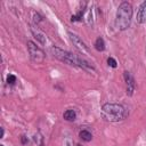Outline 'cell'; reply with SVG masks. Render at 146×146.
I'll list each match as a JSON object with an SVG mask.
<instances>
[{"label": "cell", "mask_w": 146, "mask_h": 146, "mask_svg": "<svg viewBox=\"0 0 146 146\" xmlns=\"http://www.w3.org/2000/svg\"><path fill=\"white\" fill-rule=\"evenodd\" d=\"M50 52L52 54V56L55 58H57L58 60H60L67 65L78 66L86 71H95V67L89 62H87L83 57H80L71 51H67V50L60 49L56 46H52V47H50Z\"/></svg>", "instance_id": "1"}, {"label": "cell", "mask_w": 146, "mask_h": 146, "mask_svg": "<svg viewBox=\"0 0 146 146\" xmlns=\"http://www.w3.org/2000/svg\"><path fill=\"white\" fill-rule=\"evenodd\" d=\"M100 115L107 122H120L129 115V111L122 104L105 103L102 106Z\"/></svg>", "instance_id": "2"}, {"label": "cell", "mask_w": 146, "mask_h": 146, "mask_svg": "<svg viewBox=\"0 0 146 146\" xmlns=\"http://www.w3.org/2000/svg\"><path fill=\"white\" fill-rule=\"evenodd\" d=\"M132 14H133V9L131 3L128 1L121 2L116 10L115 27L119 31H125L127 29H129L132 19Z\"/></svg>", "instance_id": "3"}, {"label": "cell", "mask_w": 146, "mask_h": 146, "mask_svg": "<svg viewBox=\"0 0 146 146\" xmlns=\"http://www.w3.org/2000/svg\"><path fill=\"white\" fill-rule=\"evenodd\" d=\"M26 46H27V50H29V55H30L31 60L35 64H42L44 62V58H46L44 51L39 46H36V43H34L33 41H30V40L27 41Z\"/></svg>", "instance_id": "4"}, {"label": "cell", "mask_w": 146, "mask_h": 146, "mask_svg": "<svg viewBox=\"0 0 146 146\" xmlns=\"http://www.w3.org/2000/svg\"><path fill=\"white\" fill-rule=\"evenodd\" d=\"M67 35H68L71 42L73 43V46H74L80 52H82V54H84V55H89V48H88V46L82 41V39H81L79 35H76V34H74V33H72V32H70V31L67 32Z\"/></svg>", "instance_id": "5"}, {"label": "cell", "mask_w": 146, "mask_h": 146, "mask_svg": "<svg viewBox=\"0 0 146 146\" xmlns=\"http://www.w3.org/2000/svg\"><path fill=\"white\" fill-rule=\"evenodd\" d=\"M123 78L125 81V86H127V95L128 96H132L133 91L136 89V83H135V78L132 76V74L128 71L123 72Z\"/></svg>", "instance_id": "6"}, {"label": "cell", "mask_w": 146, "mask_h": 146, "mask_svg": "<svg viewBox=\"0 0 146 146\" xmlns=\"http://www.w3.org/2000/svg\"><path fill=\"white\" fill-rule=\"evenodd\" d=\"M136 21L138 24H143L146 22V1L141 2V5L139 6V8L137 10Z\"/></svg>", "instance_id": "7"}, {"label": "cell", "mask_w": 146, "mask_h": 146, "mask_svg": "<svg viewBox=\"0 0 146 146\" xmlns=\"http://www.w3.org/2000/svg\"><path fill=\"white\" fill-rule=\"evenodd\" d=\"M31 32H32V34L34 35V38L41 43V44H47V42H48V40H47V36L44 35V33L43 32H41L38 27H35V26H31Z\"/></svg>", "instance_id": "8"}, {"label": "cell", "mask_w": 146, "mask_h": 146, "mask_svg": "<svg viewBox=\"0 0 146 146\" xmlns=\"http://www.w3.org/2000/svg\"><path fill=\"white\" fill-rule=\"evenodd\" d=\"M63 117H64V120L72 122V121H74L76 119V113H75L74 110H66L63 113Z\"/></svg>", "instance_id": "9"}, {"label": "cell", "mask_w": 146, "mask_h": 146, "mask_svg": "<svg viewBox=\"0 0 146 146\" xmlns=\"http://www.w3.org/2000/svg\"><path fill=\"white\" fill-rule=\"evenodd\" d=\"M94 46H95V49L97 51H104L105 50V41H104V39L102 36H98L96 39Z\"/></svg>", "instance_id": "10"}, {"label": "cell", "mask_w": 146, "mask_h": 146, "mask_svg": "<svg viewBox=\"0 0 146 146\" xmlns=\"http://www.w3.org/2000/svg\"><path fill=\"white\" fill-rule=\"evenodd\" d=\"M79 137H80L83 141H90V140L92 139V133H91L89 130L83 129V130H81V131L79 132Z\"/></svg>", "instance_id": "11"}, {"label": "cell", "mask_w": 146, "mask_h": 146, "mask_svg": "<svg viewBox=\"0 0 146 146\" xmlns=\"http://www.w3.org/2000/svg\"><path fill=\"white\" fill-rule=\"evenodd\" d=\"M84 13H86V8L83 7V8L81 9V10H79V11H78V14H76V15H73V16L71 17V21H72V22H78V21H82V17H83Z\"/></svg>", "instance_id": "12"}, {"label": "cell", "mask_w": 146, "mask_h": 146, "mask_svg": "<svg viewBox=\"0 0 146 146\" xmlns=\"http://www.w3.org/2000/svg\"><path fill=\"white\" fill-rule=\"evenodd\" d=\"M34 140H35V143L39 144V146H43V137L39 132L34 135Z\"/></svg>", "instance_id": "13"}, {"label": "cell", "mask_w": 146, "mask_h": 146, "mask_svg": "<svg viewBox=\"0 0 146 146\" xmlns=\"http://www.w3.org/2000/svg\"><path fill=\"white\" fill-rule=\"evenodd\" d=\"M16 80H17V78H16V75H14V74H8L7 75V83L8 84H14L15 82H16Z\"/></svg>", "instance_id": "14"}, {"label": "cell", "mask_w": 146, "mask_h": 146, "mask_svg": "<svg viewBox=\"0 0 146 146\" xmlns=\"http://www.w3.org/2000/svg\"><path fill=\"white\" fill-rule=\"evenodd\" d=\"M107 64H108V66H111V67H113V68H115V67L117 66V62H116L113 57H108V58H107Z\"/></svg>", "instance_id": "15"}, {"label": "cell", "mask_w": 146, "mask_h": 146, "mask_svg": "<svg viewBox=\"0 0 146 146\" xmlns=\"http://www.w3.org/2000/svg\"><path fill=\"white\" fill-rule=\"evenodd\" d=\"M63 146H73V140L71 138H65L63 141Z\"/></svg>", "instance_id": "16"}, {"label": "cell", "mask_w": 146, "mask_h": 146, "mask_svg": "<svg viewBox=\"0 0 146 146\" xmlns=\"http://www.w3.org/2000/svg\"><path fill=\"white\" fill-rule=\"evenodd\" d=\"M41 21H42V17H41L39 14H34V23L38 25V23L41 22Z\"/></svg>", "instance_id": "17"}, {"label": "cell", "mask_w": 146, "mask_h": 146, "mask_svg": "<svg viewBox=\"0 0 146 146\" xmlns=\"http://www.w3.org/2000/svg\"><path fill=\"white\" fill-rule=\"evenodd\" d=\"M21 143H22L23 145H25V144H27V143H29V139H27V137H26L25 135H23V136L21 137Z\"/></svg>", "instance_id": "18"}, {"label": "cell", "mask_w": 146, "mask_h": 146, "mask_svg": "<svg viewBox=\"0 0 146 146\" xmlns=\"http://www.w3.org/2000/svg\"><path fill=\"white\" fill-rule=\"evenodd\" d=\"M3 135H5V129L1 128V136H0V138H3Z\"/></svg>", "instance_id": "19"}, {"label": "cell", "mask_w": 146, "mask_h": 146, "mask_svg": "<svg viewBox=\"0 0 146 146\" xmlns=\"http://www.w3.org/2000/svg\"><path fill=\"white\" fill-rule=\"evenodd\" d=\"M76 146H82V145L81 144H76Z\"/></svg>", "instance_id": "20"}, {"label": "cell", "mask_w": 146, "mask_h": 146, "mask_svg": "<svg viewBox=\"0 0 146 146\" xmlns=\"http://www.w3.org/2000/svg\"><path fill=\"white\" fill-rule=\"evenodd\" d=\"M0 146H5V145H2V144H1V145H0Z\"/></svg>", "instance_id": "21"}, {"label": "cell", "mask_w": 146, "mask_h": 146, "mask_svg": "<svg viewBox=\"0 0 146 146\" xmlns=\"http://www.w3.org/2000/svg\"><path fill=\"white\" fill-rule=\"evenodd\" d=\"M145 51H146V50H145Z\"/></svg>", "instance_id": "22"}]
</instances>
